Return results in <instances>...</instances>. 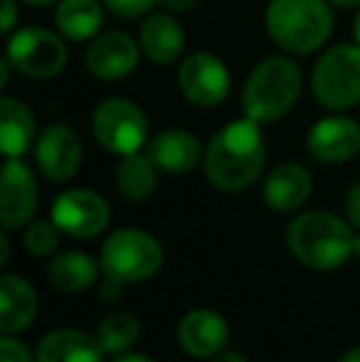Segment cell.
Segmentation results:
<instances>
[{
	"label": "cell",
	"mask_w": 360,
	"mask_h": 362,
	"mask_svg": "<svg viewBox=\"0 0 360 362\" xmlns=\"http://www.w3.org/2000/svg\"><path fill=\"white\" fill-rule=\"evenodd\" d=\"M338 362H360V348H351L348 353H343Z\"/></svg>",
	"instance_id": "cell-39"
},
{
	"label": "cell",
	"mask_w": 360,
	"mask_h": 362,
	"mask_svg": "<svg viewBox=\"0 0 360 362\" xmlns=\"http://www.w3.org/2000/svg\"><path fill=\"white\" fill-rule=\"evenodd\" d=\"M99 267L104 276H111L121 284L146 281L163 267V247L153 234L144 229H116L104 239Z\"/></svg>",
	"instance_id": "cell-6"
},
{
	"label": "cell",
	"mask_w": 360,
	"mask_h": 362,
	"mask_svg": "<svg viewBox=\"0 0 360 362\" xmlns=\"http://www.w3.org/2000/svg\"><path fill=\"white\" fill-rule=\"evenodd\" d=\"M328 0H269L265 8L267 35L281 52L308 57L331 42L336 15Z\"/></svg>",
	"instance_id": "cell-2"
},
{
	"label": "cell",
	"mask_w": 360,
	"mask_h": 362,
	"mask_svg": "<svg viewBox=\"0 0 360 362\" xmlns=\"http://www.w3.org/2000/svg\"><path fill=\"white\" fill-rule=\"evenodd\" d=\"M353 257H358V259H360V234L356 237V244H353Z\"/></svg>",
	"instance_id": "cell-41"
},
{
	"label": "cell",
	"mask_w": 360,
	"mask_h": 362,
	"mask_svg": "<svg viewBox=\"0 0 360 362\" xmlns=\"http://www.w3.org/2000/svg\"><path fill=\"white\" fill-rule=\"evenodd\" d=\"M313 192V177L298 163H281L269 175L265 177L262 185V197H265L267 207L279 215H289V212L301 210L308 202Z\"/></svg>",
	"instance_id": "cell-17"
},
{
	"label": "cell",
	"mask_w": 360,
	"mask_h": 362,
	"mask_svg": "<svg viewBox=\"0 0 360 362\" xmlns=\"http://www.w3.org/2000/svg\"><path fill=\"white\" fill-rule=\"evenodd\" d=\"M8 257H10V242H8V229L0 234V264H8Z\"/></svg>",
	"instance_id": "cell-36"
},
{
	"label": "cell",
	"mask_w": 360,
	"mask_h": 362,
	"mask_svg": "<svg viewBox=\"0 0 360 362\" xmlns=\"http://www.w3.org/2000/svg\"><path fill=\"white\" fill-rule=\"evenodd\" d=\"M308 86L316 104L333 114L351 111L360 104V45L336 42L313 62Z\"/></svg>",
	"instance_id": "cell-5"
},
{
	"label": "cell",
	"mask_w": 360,
	"mask_h": 362,
	"mask_svg": "<svg viewBox=\"0 0 360 362\" xmlns=\"http://www.w3.org/2000/svg\"><path fill=\"white\" fill-rule=\"evenodd\" d=\"M195 5H197V0H161V8L168 10V13H173V15L190 13Z\"/></svg>",
	"instance_id": "cell-32"
},
{
	"label": "cell",
	"mask_w": 360,
	"mask_h": 362,
	"mask_svg": "<svg viewBox=\"0 0 360 362\" xmlns=\"http://www.w3.org/2000/svg\"><path fill=\"white\" fill-rule=\"evenodd\" d=\"M109 202L89 187H69L52 202V222L74 239H91L109 227Z\"/></svg>",
	"instance_id": "cell-10"
},
{
	"label": "cell",
	"mask_w": 360,
	"mask_h": 362,
	"mask_svg": "<svg viewBox=\"0 0 360 362\" xmlns=\"http://www.w3.org/2000/svg\"><path fill=\"white\" fill-rule=\"evenodd\" d=\"M37 121L25 101L0 96V151L5 158H23L37 144Z\"/></svg>",
	"instance_id": "cell-19"
},
{
	"label": "cell",
	"mask_w": 360,
	"mask_h": 362,
	"mask_svg": "<svg viewBox=\"0 0 360 362\" xmlns=\"http://www.w3.org/2000/svg\"><path fill=\"white\" fill-rule=\"evenodd\" d=\"M104 8L109 10L114 18L121 20H144L146 15L153 13L156 5H161V0H101Z\"/></svg>",
	"instance_id": "cell-27"
},
{
	"label": "cell",
	"mask_w": 360,
	"mask_h": 362,
	"mask_svg": "<svg viewBox=\"0 0 360 362\" xmlns=\"http://www.w3.org/2000/svg\"><path fill=\"white\" fill-rule=\"evenodd\" d=\"M178 89L182 99L197 109H217L232 91V74L225 59L215 52H190L180 59Z\"/></svg>",
	"instance_id": "cell-9"
},
{
	"label": "cell",
	"mask_w": 360,
	"mask_h": 362,
	"mask_svg": "<svg viewBox=\"0 0 360 362\" xmlns=\"http://www.w3.org/2000/svg\"><path fill=\"white\" fill-rule=\"evenodd\" d=\"M230 338L227 323L210 308H195L182 315L178 325V343L190 358H215Z\"/></svg>",
	"instance_id": "cell-18"
},
{
	"label": "cell",
	"mask_w": 360,
	"mask_h": 362,
	"mask_svg": "<svg viewBox=\"0 0 360 362\" xmlns=\"http://www.w3.org/2000/svg\"><path fill=\"white\" fill-rule=\"evenodd\" d=\"M20 0H0V8H3V15H0V33L10 35L18 30V20H20V10H18Z\"/></svg>",
	"instance_id": "cell-29"
},
{
	"label": "cell",
	"mask_w": 360,
	"mask_h": 362,
	"mask_svg": "<svg viewBox=\"0 0 360 362\" xmlns=\"http://www.w3.org/2000/svg\"><path fill=\"white\" fill-rule=\"evenodd\" d=\"M99 279V267L84 252H62L50 262L47 281L59 293H82Z\"/></svg>",
	"instance_id": "cell-23"
},
{
	"label": "cell",
	"mask_w": 360,
	"mask_h": 362,
	"mask_svg": "<svg viewBox=\"0 0 360 362\" xmlns=\"http://www.w3.org/2000/svg\"><path fill=\"white\" fill-rule=\"evenodd\" d=\"M267 165V144L262 124L235 119L212 134L205 146L202 170L212 187L222 192H242L260 180Z\"/></svg>",
	"instance_id": "cell-1"
},
{
	"label": "cell",
	"mask_w": 360,
	"mask_h": 362,
	"mask_svg": "<svg viewBox=\"0 0 360 362\" xmlns=\"http://www.w3.org/2000/svg\"><path fill=\"white\" fill-rule=\"evenodd\" d=\"M353 224L333 212H301L289 222L286 247L303 267L316 272L338 269L353 257Z\"/></svg>",
	"instance_id": "cell-4"
},
{
	"label": "cell",
	"mask_w": 360,
	"mask_h": 362,
	"mask_svg": "<svg viewBox=\"0 0 360 362\" xmlns=\"http://www.w3.org/2000/svg\"><path fill=\"white\" fill-rule=\"evenodd\" d=\"M40 205V187L33 168L23 158H8L0 180V222L8 232L33 222Z\"/></svg>",
	"instance_id": "cell-13"
},
{
	"label": "cell",
	"mask_w": 360,
	"mask_h": 362,
	"mask_svg": "<svg viewBox=\"0 0 360 362\" xmlns=\"http://www.w3.org/2000/svg\"><path fill=\"white\" fill-rule=\"evenodd\" d=\"M116 190L131 202H144L158 187V168L149 158V153H131L119 160L114 170Z\"/></svg>",
	"instance_id": "cell-24"
},
{
	"label": "cell",
	"mask_w": 360,
	"mask_h": 362,
	"mask_svg": "<svg viewBox=\"0 0 360 362\" xmlns=\"http://www.w3.org/2000/svg\"><path fill=\"white\" fill-rule=\"evenodd\" d=\"M37 315V293L25 279L5 274L0 279V333L18 335L33 325Z\"/></svg>",
	"instance_id": "cell-20"
},
{
	"label": "cell",
	"mask_w": 360,
	"mask_h": 362,
	"mask_svg": "<svg viewBox=\"0 0 360 362\" xmlns=\"http://www.w3.org/2000/svg\"><path fill=\"white\" fill-rule=\"evenodd\" d=\"M59 227L52 219H40V222H30L25 229V249H28L33 257H50V254L57 252L59 247Z\"/></svg>",
	"instance_id": "cell-26"
},
{
	"label": "cell",
	"mask_w": 360,
	"mask_h": 362,
	"mask_svg": "<svg viewBox=\"0 0 360 362\" xmlns=\"http://www.w3.org/2000/svg\"><path fill=\"white\" fill-rule=\"evenodd\" d=\"M96 296H99L104 303H116V300L124 298V284L106 276L104 281L99 284V288H96Z\"/></svg>",
	"instance_id": "cell-31"
},
{
	"label": "cell",
	"mask_w": 360,
	"mask_h": 362,
	"mask_svg": "<svg viewBox=\"0 0 360 362\" xmlns=\"http://www.w3.org/2000/svg\"><path fill=\"white\" fill-rule=\"evenodd\" d=\"M343 207H346V219L353 224V227L360 229V180L353 182L346 192V200H343Z\"/></svg>",
	"instance_id": "cell-30"
},
{
	"label": "cell",
	"mask_w": 360,
	"mask_h": 362,
	"mask_svg": "<svg viewBox=\"0 0 360 362\" xmlns=\"http://www.w3.org/2000/svg\"><path fill=\"white\" fill-rule=\"evenodd\" d=\"M306 148L311 158L326 165L348 163L360 153V124L343 114L323 116L308 129Z\"/></svg>",
	"instance_id": "cell-14"
},
{
	"label": "cell",
	"mask_w": 360,
	"mask_h": 362,
	"mask_svg": "<svg viewBox=\"0 0 360 362\" xmlns=\"http://www.w3.org/2000/svg\"><path fill=\"white\" fill-rule=\"evenodd\" d=\"M0 362H37L28 350V345L20 343L13 335H3L0 338Z\"/></svg>",
	"instance_id": "cell-28"
},
{
	"label": "cell",
	"mask_w": 360,
	"mask_h": 362,
	"mask_svg": "<svg viewBox=\"0 0 360 362\" xmlns=\"http://www.w3.org/2000/svg\"><path fill=\"white\" fill-rule=\"evenodd\" d=\"M141 45L124 30H106L87 42L84 67L99 81H121L136 72L141 62Z\"/></svg>",
	"instance_id": "cell-11"
},
{
	"label": "cell",
	"mask_w": 360,
	"mask_h": 362,
	"mask_svg": "<svg viewBox=\"0 0 360 362\" xmlns=\"http://www.w3.org/2000/svg\"><path fill=\"white\" fill-rule=\"evenodd\" d=\"M353 37L360 45V8L356 10V20H353Z\"/></svg>",
	"instance_id": "cell-40"
},
{
	"label": "cell",
	"mask_w": 360,
	"mask_h": 362,
	"mask_svg": "<svg viewBox=\"0 0 360 362\" xmlns=\"http://www.w3.org/2000/svg\"><path fill=\"white\" fill-rule=\"evenodd\" d=\"M212 362H247L245 355H240L237 350H222V353H217Z\"/></svg>",
	"instance_id": "cell-33"
},
{
	"label": "cell",
	"mask_w": 360,
	"mask_h": 362,
	"mask_svg": "<svg viewBox=\"0 0 360 362\" xmlns=\"http://www.w3.org/2000/svg\"><path fill=\"white\" fill-rule=\"evenodd\" d=\"M149 158L156 163V168L170 175H185L195 170L205 158V148L200 139L185 129H166L151 136L146 146Z\"/></svg>",
	"instance_id": "cell-16"
},
{
	"label": "cell",
	"mask_w": 360,
	"mask_h": 362,
	"mask_svg": "<svg viewBox=\"0 0 360 362\" xmlns=\"http://www.w3.org/2000/svg\"><path fill=\"white\" fill-rule=\"evenodd\" d=\"M336 10H358L360 0H328Z\"/></svg>",
	"instance_id": "cell-37"
},
{
	"label": "cell",
	"mask_w": 360,
	"mask_h": 362,
	"mask_svg": "<svg viewBox=\"0 0 360 362\" xmlns=\"http://www.w3.org/2000/svg\"><path fill=\"white\" fill-rule=\"evenodd\" d=\"M91 136L111 156H131L149 146V119L136 101L126 96H109L91 111Z\"/></svg>",
	"instance_id": "cell-8"
},
{
	"label": "cell",
	"mask_w": 360,
	"mask_h": 362,
	"mask_svg": "<svg viewBox=\"0 0 360 362\" xmlns=\"http://www.w3.org/2000/svg\"><path fill=\"white\" fill-rule=\"evenodd\" d=\"M101 0H59L54 5V30L67 42H91L104 28Z\"/></svg>",
	"instance_id": "cell-21"
},
{
	"label": "cell",
	"mask_w": 360,
	"mask_h": 362,
	"mask_svg": "<svg viewBox=\"0 0 360 362\" xmlns=\"http://www.w3.org/2000/svg\"><path fill=\"white\" fill-rule=\"evenodd\" d=\"M10 72H13V64L8 62V57L0 59V89L10 84Z\"/></svg>",
	"instance_id": "cell-34"
},
{
	"label": "cell",
	"mask_w": 360,
	"mask_h": 362,
	"mask_svg": "<svg viewBox=\"0 0 360 362\" xmlns=\"http://www.w3.org/2000/svg\"><path fill=\"white\" fill-rule=\"evenodd\" d=\"M94 338L106 355L129 353L136 345V340L141 338V320L134 313L114 310V313H109L106 318L99 320Z\"/></svg>",
	"instance_id": "cell-25"
},
{
	"label": "cell",
	"mask_w": 360,
	"mask_h": 362,
	"mask_svg": "<svg viewBox=\"0 0 360 362\" xmlns=\"http://www.w3.org/2000/svg\"><path fill=\"white\" fill-rule=\"evenodd\" d=\"M139 45L149 62L158 67H170L180 62L185 52V30L173 13L158 10L141 20L139 25Z\"/></svg>",
	"instance_id": "cell-15"
},
{
	"label": "cell",
	"mask_w": 360,
	"mask_h": 362,
	"mask_svg": "<svg viewBox=\"0 0 360 362\" xmlns=\"http://www.w3.org/2000/svg\"><path fill=\"white\" fill-rule=\"evenodd\" d=\"M35 163L50 182H67L79 173L84 146L79 134L67 124H50L40 131L35 144Z\"/></svg>",
	"instance_id": "cell-12"
},
{
	"label": "cell",
	"mask_w": 360,
	"mask_h": 362,
	"mask_svg": "<svg viewBox=\"0 0 360 362\" xmlns=\"http://www.w3.org/2000/svg\"><path fill=\"white\" fill-rule=\"evenodd\" d=\"M104 355L94 335L74 328H59L45 335L35 358L37 362H104Z\"/></svg>",
	"instance_id": "cell-22"
},
{
	"label": "cell",
	"mask_w": 360,
	"mask_h": 362,
	"mask_svg": "<svg viewBox=\"0 0 360 362\" xmlns=\"http://www.w3.org/2000/svg\"><path fill=\"white\" fill-rule=\"evenodd\" d=\"M20 3L30 5V8H52V5H57L59 0H20Z\"/></svg>",
	"instance_id": "cell-38"
},
{
	"label": "cell",
	"mask_w": 360,
	"mask_h": 362,
	"mask_svg": "<svg viewBox=\"0 0 360 362\" xmlns=\"http://www.w3.org/2000/svg\"><path fill=\"white\" fill-rule=\"evenodd\" d=\"M5 57L13 64L15 72L25 79L47 81L67 69L69 49L67 40L57 30L28 25V28H18L8 35Z\"/></svg>",
	"instance_id": "cell-7"
},
{
	"label": "cell",
	"mask_w": 360,
	"mask_h": 362,
	"mask_svg": "<svg viewBox=\"0 0 360 362\" xmlns=\"http://www.w3.org/2000/svg\"><path fill=\"white\" fill-rule=\"evenodd\" d=\"M111 362H156L149 355H136V353H121L119 358H114Z\"/></svg>",
	"instance_id": "cell-35"
},
{
	"label": "cell",
	"mask_w": 360,
	"mask_h": 362,
	"mask_svg": "<svg viewBox=\"0 0 360 362\" xmlns=\"http://www.w3.org/2000/svg\"><path fill=\"white\" fill-rule=\"evenodd\" d=\"M303 91V72L298 62L286 52L267 54L255 64L242 84V114L257 124L281 121Z\"/></svg>",
	"instance_id": "cell-3"
}]
</instances>
